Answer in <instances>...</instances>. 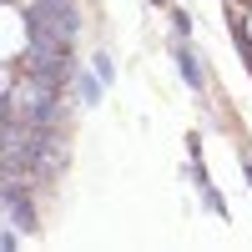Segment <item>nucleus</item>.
I'll list each match as a JSON object with an SVG mask.
<instances>
[{"label": "nucleus", "mask_w": 252, "mask_h": 252, "mask_svg": "<svg viewBox=\"0 0 252 252\" xmlns=\"http://www.w3.org/2000/svg\"><path fill=\"white\" fill-rule=\"evenodd\" d=\"M76 96H81V106H96V101H101V76H81Z\"/></svg>", "instance_id": "obj_3"}, {"label": "nucleus", "mask_w": 252, "mask_h": 252, "mask_svg": "<svg viewBox=\"0 0 252 252\" xmlns=\"http://www.w3.org/2000/svg\"><path fill=\"white\" fill-rule=\"evenodd\" d=\"M172 56H177V66H182V76H187V86L192 91H202V66H197V56H192V46H187V35L172 46Z\"/></svg>", "instance_id": "obj_2"}, {"label": "nucleus", "mask_w": 252, "mask_h": 252, "mask_svg": "<svg viewBox=\"0 0 252 252\" xmlns=\"http://www.w3.org/2000/svg\"><path fill=\"white\" fill-rule=\"evenodd\" d=\"M247 182H252V157H247Z\"/></svg>", "instance_id": "obj_4"}, {"label": "nucleus", "mask_w": 252, "mask_h": 252, "mask_svg": "<svg viewBox=\"0 0 252 252\" xmlns=\"http://www.w3.org/2000/svg\"><path fill=\"white\" fill-rule=\"evenodd\" d=\"M0 197H5L10 227H20V232H35V227H40L35 202H31V177H5V182H0Z\"/></svg>", "instance_id": "obj_1"}]
</instances>
